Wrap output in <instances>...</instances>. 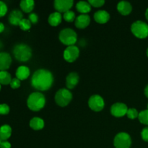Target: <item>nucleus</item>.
I'll return each mask as SVG.
<instances>
[{
	"mask_svg": "<svg viewBox=\"0 0 148 148\" xmlns=\"http://www.w3.org/2000/svg\"><path fill=\"white\" fill-rule=\"evenodd\" d=\"M53 83V74L46 69H39L33 73L31 77V85L40 91L48 90Z\"/></svg>",
	"mask_w": 148,
	"mask_h": 148,
	"instance_id": "obj_1",
	"label": "nucleus"
},
{
	"mask_svg": "<svg viewBox=\"0 0 148 148\" xmlns=\"http://www.w3.org/2000/svg\"><path fill=\"white\" fill-rule=\"evenodd\" d=\"M46 104V98L40 92H32L27 99V106L33 111H39Z\"/></svg>",
	"mask_w": 148,
	"mask_h": 148,
	"instance_id": "obj_2",
	"label": "nucleus"
},
{
	"mask_svg": "<svg viewBox=\"0 0 148 148\" xmlns=\"http://www.w3.org/2000/svg\"><path fill=\"white\" fill-rule=\"evenodd\" d=\"M12 53L17 61L25 62L30 60L32 56V50L30 46L25 43H18L13 48Z\"/></svg>",
	"mask_w": 148,
	"mask_h": 148,
	"instance_id": "obj_3",
	"label": "nucleus"
},
{
	"mask_svg": "<svg viewBox=\"0 0 148 148\" xmlns=\"http://www.w3.org/2000/svg\"><path fill=\"white\" fill-rule=\"evenodd\" d=\"M59 38L66 46H74L77 40V35L73 29L66 27L61 30L59 34Z\"/></svg>",
	"mask_w": 148,
	"mask_h": 148,
	"instance_id": "obj_4",
	"label": "nucleus"
},
{
	"mask_svg": "<svg viewBox=\"0 0 148 148\" xmlns=\"http://www.w3.org/2000/svg\"><path fill=\"white\" fill-rule=\"evenodd\" d=\"M131 31L138 38H145L148 36V25L142 20H137L132 24Z\"/></svg>",
	"mask_w": 148,
	"mask_h": 148,
	"instance_id": "obj_5",
	"label": "nucleus"
},
{
	"mask_svg": "<svg viewBox=\"0 0 148 148\" xmlns=\"http://www.w3.org/2000/svg\"><path fill=\"white\" fill-rule=\"evenodd\" d=\"M55 102L61 107H65L71 102L72 99V94L69 89L62 88L59 89L55 94Z\"/></svg>",
	"mask_w": 148,
	"mask_h": 148,
	"instance_id": "obj_6",
	"label": "nucleus"
},
{
	"mask_svg": "<svg viewBox=\"0 0 148 148\" xmlns=\"http://www.w3.org/2000/svg\"><path fill=\"white\" fill-rule=\"evenodd\" d=\"M114 145L116 148H130L132 145V138L127 132H119L114 139Z\"/></svg>",
	"mask_w": 148,
	"mask_h": 148,
	"instance_id": "obj_7",
	"label": "nucleus"
},
{
	"mask_svg": "<svg viewBox=\"0 0 148 148\" xmlns=\"http://www.w3.org/2000/svg\"><path fill=\"white\" fill-rule=\"evenodd\" d=\"M88 106L92 111L95 112L101 111L105 107V101L99 95H93L88 100Z\"/></svg>",
	"mask_w": 148,
	"mask_h": 148,
	"instance_id": "obj_8",
	"label": "nucleus"
},
{
	"mask_svg": "<svg viewBox=\"0 0 148 148\" xmlns=\"http://www.w3.org/2000/svg\"><path fill=\"white\" fill-rule=\"evenodd\" d=\"M79 55V49L76 46H69L65 49L64 51V59L67 62L72 63L77 60Z\"/></svg>",
	"mask_w": 148,
	"mask_h": 148,
	"instance_id": "obj_9",
	"label": "nucleus"
},
{
	"mask_svg": "<svg viewBox=\"0 0 148 148\" xmlns=\"http://www.w3.org/2000/svg\"><path fill=\"white\" fill-rule=\"evenodd\" d=\"M128 107L124 103H115L111 107V114L114 117L120 118L127 115Z\"/></svg>",
	"mask_w": 148,
	"mask_h": 148,
	"instance_id": "obj_10",
	"label": "nucleus"
},
{
	"mask_svg": "<svg viewBox=\"0 0 148 148\" xmlns=\"http://www.w3.org/2000/svg\"><path fill=\"white\" fill-rule=\"evenodd\" d=\"M73 0H55L53 2L54 8L59 12H66L70 10L73 6Z\"/></svg>",
	"mask_w": 148,
	"mask_h": 148,
	"instance_id": "obj_11",
	"label": "nucleus"
},
{
	"mask_svg": "<svg viewBox=\"0 0 148 148\" xmlns=\"http://www.w3.org/2000/svg\"><path fill=\"white\" fill-rule=\"evenodd\" d=\"M12 64V57L7 52H0V71H7Z\"/></svg>",
	"mask_w": 148,
	"mask_h": 148,
	"instance_id": "obj_12",
	"label": "nucleus"
},
{
	"mask_svg": "<svg viewBox=\"0 0 148 148\" xmlns=\"http://www.w3.org/2000/svg\"><path fill=\"white\" fill-rule=\"evenodd\" d=\"M90 23V17L88 14H81L76 17L75 25L77 28L84 29L88 27Z\"/></svg>",
	"mask_w": 148,
	"mask_h": 148,
	"instance_id": "obj_13",
	"label": "nucleus"
},
{
	"mask_svg": "<svg viewBox=\"0 0 148 148\" xmlns=\"http://www.w3.org/2000/svg\"><path fill=\"white\" fill-rule=\"evenodd\" d=\"M23 19V14L20 10H13L8 17L9 23L12 25H19Z\"/></svg>",
	"mask_w": 148,
	"mask_h": 148,
	"instance_id": "obj_14",
	"label": "nucleus"
},
{
	"mask_svg": "<svg viewBox=\"0 0 148 148\" xmlns=\"http://www.w3.org/2000/svg\"><path fill=\"white\" fill-rule=\"evenodd\" d=\"M79 77L77 72H70L66 78V85L67 89H73L79 82Z\"/></svg>",
	"mask_w": 148,
	"mask_h": 148,
	"instance_id": "obj_15",
	"label": "nucleus"
},
{
	"mask_svg": "<svg viewBox=\"0 0 148 148\" xmlns=\"http://www.w3.org/2000/svg\"><path fill=\"white\" fill-rule=\"evenodd\" d=\"M94 20L100 24H105L110 20V14L106 10H98L94 14Z\"/></svg>",
	"mask_w": 148,
	"mask_h": 148,
	"instance_id": "obj_16",
	"label": "nucleus"
},
{
	"mask_svg": "<svg viewBox=\"0 0 148 148\" xmlns=\"http://www.w3.org/2000/svg\"><path fill=\"white\" fill-rule=\"evenodd\" d=\"M117 10L122 15H128L132 11V6L129 1H121L117 4Z\"/></svg>",
	"mask_w": 148,
	"mask_h": 148,
	"instance_id": "obj_17",
	"label": "nucleus"
},
{
	"mask_svg": "<svg viewBox=\"0 0 148 148\" xmlns=\"http://www.w3.org/2000/svg\"><path fill=\"white\" fill-rule=\"evenodd\" d=\"M30 69L27 66H24V65L18 66L15 72L16 77L20 79V81L25 80V79H27L30 76Z\"/></svg>",
	"mask_w": 148,
	"mask_h": 148,
	"instance_id": "obj_18",
	"label": "nucleus"
},
{
	"mask_svg": "<svg viewBox=\"0 0 148 148\" xmlns=\"http://www.w3.org/2000/svg\"><path fill=\"white\" fill-rule=\"evenodd\" d=\"M62 20V15L59 12H54L50 14L48 18V22L49 25L53 27L59 25Z\"/></svg>",
	"mask_w": 148,
	"mask_h": 148,
	"instance_id": "obj_19",
	"label": "nucleus"
},
{
	"mask_svg": "<svg viewBox=\"0 0 148 148\" xmlns=\"http://www.w3.org/2000/svg\"><path fill=\"white\" fill-rule=\"evenodd\" d=\"M11 127L8 124H4L0 127V138L2 141H7L12 135Z\"/></svg>",
	"mask_w": 148,
	"mask_h": 148,
	"instance_id": "obj_20",
	"label": "nucleus"
},
{
	"mask_svg": "<svg viewBox=\"0 0 148 148\" xmlns=\"http://www.w3.org/2000/svg\"><path fill=\"white\" fill-rule=\"evenodd\" d=\"M91 7L92 6L90 5L88 1H79L76 4V9L81 14H88L90 12Z\"/></svg>",
	"mask_w": 148,
	"mask_h": 148,
	"instance_id": "obj_21",
	"label": "nucleus"
},
{
	"mask_svg": "<svg viewBox=\"0 0 148 148\" xmlns=\"http://www.w3.org/2000/svg\"><path fill=\"white\" fill-rule=\"evenodd\" d=\"M21 10L26 13H31L35 7V1L33 0H22L20 3Z\"/></svg>",
	"mask_w": 148,
	"mask_h": 148,
	"instance_id": "obj_22",
	"label": "nucleus"
},
{
	"mask_svg": "<svg viewBox=\"0 0 148 148\" xmlns=\"http://www.w3.org/2000/svg\"><path fill=\"white\" fill-rule=\"evenodd\" d=\"M30 127L33 130L38 131L44 127V121L39 117H34L30 121Z\"/></svg>",
	"mask_w": 148,
	"mask_h": 148,
	"instance_id": "obj_23",
	"label": "nucleus"
},
{
	"mask_svg": "<svg viewBox=\"0 0 148 148\" xmlns=\"http://www.w3.org/2000/svg\"><path fill=\"white\" fill-rule=\"evenodd\" d=\"M12 78L11 75L7 71H0V84L1 85H7L10 84Z\"/></svg>",
	"mask_w": 148,
	"mask_h": 148,
	"instance_id": "obj_24",
	"label": "nucleus"
},
{
	"mask_svg": "<svg viewBox=\"0 0 148 148\" xmlns=\"http://www.w3.org/2000/svg\"><path fill=\"white\" fill-rule=\"evenodd\" d=\"M139 121L143 124L148 126V110H143L139 113Z\"/></svg>",
	"mask_w": 148,
	"mask_h": 148,
	"instance_id": "obj_25",
	"label": "nucleus"
},
{
	"mask_svg": "<svg viewBox=\"0 0 148 148\" xmlns=\"http://www.w3.org/2000/svg\"><path fill=\"white\" fill-rule=\"evenodd\" d=\"M63 18L64 19V20H66V22H69V23L75 21L76 15H75V12L72 11V10H69V11L66 12L64 13Z\"/></svg>",
	"mask_w": 148,
	"mask_h": 148,
	"instance_id": "obj_26",
	"label": "nucleus"
},
{
	"mask_svg": "<svg viewBox=\"0 0 148 148\" xmlns=\"http://www.w3.org/2000/svg\"><path fill=\"white\" fill-rule=\"evenodd\" d=\"M31 25L32 23H30V20L26 18H23L20 23V24H19L20 29L24 30V31H27V30H30V27H31Z\"/></svg>",
	"mask_w": 148,
	"mask_h": 148,
	"instance_id": "obj_27",
	"label": "nucleus"
},
{
	"mask_svg": "<svg viewBox=\"0 0 148 148\" xmlns=\"http://www.w3.org/2000/svg\"><path fill=\"white\" fill-rule=\"evenodd\" d=\"M127 116L129 119H135L136 118H138L139 113L136 108H129L128 111H127Z\"/></svg>",
	"mask_w": 148,
	"mask_h": 148,
	"instance_id": "obj_28",
	"label": "nucleus"
},
{
	"mask_svg": "<svg viewBox=\"0 0 148 148\" xmlns=\"http://www.w3.org/2000/svg\"><path fill=\"white\" fill-rule=\"evenodd\" d=\"M10 106L7 103L0 104V115H7L10 113Z\"/></svg>",
	"mask_w": 148,
	"mask_h": 148,
	"instance_id": "obj_29",
	"label": "nucleus"
},
{
	"mask_svg": "<svg viewBox=\"0 0 148 148\" xmlns=\"http://www.w3.org/2000/svg\"><path fill=\"white\" fill-rule=\"evenodd\" d=\"M8 7L5 2L3 1H0V17H2L7 14Z\"/></svg>",
	"mask_w": 148,
	"mask_h": 148,
	"instance_id": "obj_30",
	"label": "nucleus"
},
{
	"mask_svg": "<svg viewBox=\"0 0 148 148\" xmlns=\"http://www.w3.org/2000/svg\"><path fill=\"white\" fill-rule=\"evenodd\" d=\"M88 2L90 4L91 6L94 7H101L105 4L104 0H89Z\"/></svg>",
	"mask_w": 148,
	"mask_h": 148,
	"instance_id": "obj_31",
	"label": "nucleus"
},
{
	"mask_svg": "<svg viewBox=\"0 0 148 148\" xmlns=\"http://www.w3.org/2000/svg\"><path fill=\"white\" fill-rule=\"evenodd\" d=\"M10 87H11L12 89H17L20 87V85H21V81L19 79H17V77L13 78L12 79L11 82H10Z\"/></svg>",
	"mask_w": 148,
	"mask_h": 148,
	"instance_id": "obj_32",
	"label": "nucleus"
},
{
	"mask_svg": "<svg viewBox=\"0 0 148 148\" xmlns=\"http://www.w3.org/2000/svg\"><path fill=\"white\" fill-rule=\"evenodd\" d=\"M28 20H30V23H33V24H36L38 21V16L37 15V14L34 12L30 13L28 16Z\"/></svg>",
	"mask_w": 148,
	"mask_h": 148,
	"instance_id": "obj_33",
	"label": "nucleus"
},
{
	"mask_svg": "<svg viewBox=\"0 0 148 148\" xmlns=\"http://www.w3.org/2000/svg\"><path fill=\"white\" fill-rule=\"evenodd\" d=\"M141 137L144 141L148 143V126L147 127H145L141 132Z\"/></svg>",
	"mask_w": 148,
	"mask_h": 148,
	"instance_id": "obj_34",
	"label": "nucleus"
},
{
	"mask_svg": "<svg viewBox=\"0 0 148 148\" xmlns=\"http://www.w3.org/2000/svg\"><path fill=\"white\" fill-rule=\"evenodd\" d=\"M11 144L8 141H2L0 145V148H11Z\"/></svg>",
	"mask_w": 148,
	"mask_h": 148,
	"instance_id": "obj_35",
	"label": "nucleus"
},
{
	"mask_svg": "<svg viewBox=\"0 0 148 148\" xmlns=\"http://www.w3.org/2000/svg\"><path fill=\"white\" fill-rule=\"evenodd\" d=\"M4 28H5V27H4V25L1 22H0V33H2V32L4 31Z\"/></svg>",
	"mask_w": 148,
	"mask_h": 148,
	"instance_id": "obj_36",
	"label": "nucleus"
},
{
	"mask_svg": "<svg viewBox=\"0 0 148 148\" xmlns=\"http://www.w3.org/2000/svg\"><path fill=\"white\" fill-rule=\"evenodd\" d=\"M144 92H145V96L148 98V85L145 87V88Z\"/></svg>",
	"mask_w": 148,
	"mask_h": 148,
	"instance_id": "obj_37",
	"label": "nucleus"
},
{
	"mask_svg": "<svg viewBox=\"0 0 148 148\" xmlns=\"http://www.w3.org/2000/svg\"><path fill=\"white\" fill-rule=\"evenodd\" d=\"M145 17H146V19L148 20V8L146 10V11H145Z\"/></svg>",
	"mask_w": 148,
	"mask_h": 148,
	"instance_id": "obj_38",
	"label": "nucleus"
},
{
	"mask_svg": "<svg viewBox=\"0 0 148 148\" xmlns=\"http://www.w3.org/2000/svg\"><path fill=\"white\" fill-rule=\"evenodd\" d=\"M3 48V43L1 42V40H0V49H1Z\"/></svg>",
	"mask_w": 148,
	"mask_h": 148,
	"instance_id": "obj_39",
	"label": "nucleus"
},
{
	"mask_svg": "<svg viewBox=\"0 0 148 148\" xmlns=\"http://www.w3.org/2000/svg\"><path fill=\"white\" fill-rule=\"evenodd\" d=\"M146 53H147V57H148V48H147V51H146Z\"/></svg>",
	"mask_w": 148,
	"mask_h": 148,
	"instance_id": "obj_40",
	"label": "nucleus"
},
{
	"mask_svg": "<svg viewBox=\"0 0 148 148\" xmlns=\"http://www.w3.org/2000/svg\"><path fill=\"white\" fill-rule=\"evenodd\" d=\"M1 142H2V140H1V138H0V145H1Z\"/></svg>",
	"mask_w": 148,
	"mask_h": 148,
	"instance_id": "obj_41",
	"label": "nucleus"
},
{
	"mask_svg": "<svg viewBox=\"0 0 148 148\" xmlns=\"http://www.w3.org/2000/svg\"><path fill=\"white\" fill-rule=\"evenodd\" d=\"M1 84H0V90H1Z\"/></svg>",
	"mask_w": 148,
	"mask_h": 148,
	"instance_id": "obj_42",
	"label": "nucleus"
},
{
	"mask_svg": "<svg viewBox=\"0 0 148 148\" xmlns=\"http://www.w3.org/2000/svg\"><path fill=\"white\" fill-rule=\"evenodd\" d=\"M147 110H148V104H147Z\"/></svg>",
	"mask_w": 148,
	"mask_h": 148,
	"instance_id": "obj_43",
	"label": "nucleus"
}]
</instances>
